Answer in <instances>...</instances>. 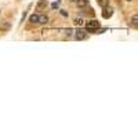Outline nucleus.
<instances>
[{
	"label": "nucleus",
	"mask_w": 138,
	"mask_h": 138,
	"mask_svg": "<svg viewBox=\"0 0 138 138\" xmlns=\"http://www.w3.org/2000/svg\"><path fill=\"white\" fill-rule=\"evenodd\" d=\"M131 22H133L131 25H134V28H137V22H138V15H137V14L131 18Z\"/></svg>",
	"instance_id": "11"
},
{
	"label": "nucleus",
	"mask_w": 138,
	"mask_h": 138,
	"mask_svg": "<svg viewBox=\"0 0 138 138\" xmlns=\"http://www.w3.org/2000/svg\"><path fill=\"white\" fill-rule=\"evenodd\" d=\"M58 7H59V2H54V3H52V4H51V9H58Z\"/></svg>",
	"instance_id": "13"
},
{
	"label": "nucleus",
	"mask_w": 138,
	"mask_h": 138,
	"mask_svg": "<svg viewBox=\"0 0 138 138\" xmlns=\"http://www.w3.org/2000/svg\"><path fill=\"white\" fill-rule=\"evenodd\" d=\"M84 22H86V21H84L83 18H76L75 19V25H78V26H83Z\"/></svg>",
	"instance_id": "8"
},
{
	"label": "nucleus",
	"mask_w": 138,
	"mask_h": 138,
	"mask_svg": "<svg viewBox=\"0 0 138 138\" xmlns=\"http://www.w3.org/2000/svg\"><path fill=\"white\" fill-rule=\"evenodd\" d=\"M46 6H47V0H40L39 4H37V11H40L42 9H44Z\"/></svg>",
	"instance_id": "6"
},
{
	"label": "nucleus",
	"mask_w": 138,
	"mask_h": 138,
	"mask_svg": "<svg viewBox=\"0 0 138 138\" xmlns=\"http://www.w3.org/2000/svg\"><path fill=\"white\" fill-rule=\"evenodd\" d=\"M84 24H86V29H97V28H99V22L97 19H90V21Z\"/></svg>",
	"instance_id": "1"
},
{
	"label": "nucleus",
	"mask_w": 138,
	"mask_h": 138,
	"mask_svg": "<svg viewBox=\"0 0 138 138\" xmlns=\"http://www.w3.org/2000/svg\"><path fill=\"white\" fill-rule=\"evenodd\" d=\"M47 22H48V17H47V15H39L37 24H47Z\"/></svg>",
	"instance_id": "5"
},
{
	"label": "nucleus",
	"mask_w": 138,
	"mask_h": 138,
	"mask_svg": "<svg viewBox=\"0 0 138 138\" xmlns=\"http://www.w3.org/2000/svg\"><path fill=\"white\" fill-rule=\"evenodd\" d=\"M128 2H130V0H128Z\"/></svg>",
	"instance_id": "16"
},
{
	"label": "nucleus",
	"mask_w": 138,
	"mask_h": 138,
	"mask_svg": "<svg viewBox=\"0 0 138 138\" xmlns=\"http://www.w3.org/2000/svg\"><path fill=\"white\" fill-rule=\"evenodd\" d=\"M72 33H73V30H72L71 28H68V29H65V35H66V36H72Z\"/></svg>",
	"instance_id": "12"
},
{
	"label": "nucleus",
	"mask_w": 138,
	"mask_h": 138,
	"mask_svg": "<svg viewBox=\"0 0 138 138\" xmlns=\"http://www.w3.org/2000/svg\"><path fill=\"white\" fill-rule=\"evenodd\" d=\"M37 19H39V15H37V14H32L30 17H29V22H32V24H37Z\"/></svg>",
	"instance_id": "7"
},
{
	"label": "nucleus",
	"mask_w": 138,
	"mask_h": 138,
	"mask_svg": "<svg viewBox=\"0 0 138 138\" xmlns=\"http://www.w3.org/2000/svg\"><path fill=\"white\" fill-rule=\"evenodd\" d=\"M75 37H76V40H84L86 39V30L84 29H82V28H79L78 30L75 32Z\"/></svg>",
	"instance_id": "2"
},
{
	"label": "nucleus",
	"mask_w": 138,
	"mask_h": 138,
	"mask_svg": "<svg viewBox=\"0 0 138 138\" xmlns=\"http://www.w3.org/2000/svg\"><path fill=\"white\" fill-rule=\"evenodd\" d=\"M102 9H104V10H102V17H104V18H106V19H108V18H111V17H112V14H113V9H112V7L109 9V7L106 6V7H102Z\"/></svg>",
	"instance_id": "3"
},
{
	"label": "nucleus",
	"mask_w": 138,
	"mask_h": 138,
	"mask_svg": "<svg viewBox=\"0 0 138 138\" xmlns=\"http://www.w3.org/2000/svg\"><path fill=\"white\" fill-rule=\"evenodd\" d=\"M98 4L99 7H106L109 6V0H98Z\"/></svg>",
	"instance_id": "9"
},
{
	"label": "nucleus",
	"mask_w": 138,
	"mask_h": 138,
	"mask_svg": "<svg viewBox=\"0 0 138 138\" xmlns=\"http://www.w3.org/2000/svg\"><path fill=\"white\" fill-rule=\"evenodd\" d=\"M59 13H61V15H62V17H66L68 18V13L65 10H59Z\"/></svg>",
	"instance_id": "14"
},
{
	"label": "nucleus",
	"mask_w": 138,
	"mask_h": 138,
	"mask_svg": "<svg viewBox=\"0 0 138 138\" xmlns=\"http://www.w3.org/2000/svg\"><path fill=\"white\" fill-rule=\"evenodd\" d=\"M10 28H11V24L6 21V24H4V25H2V26H0V29H2V30H9Z\"/></svg>",
	"instance_id": "10"
},
{
	"label": "nucleus",
	"mask_w": 138,
	"mask_h": 138,
	"mask_svg": "<svg viewBox=\"0 0 138 138\" xmlns=\"http://www.w3.org/2000/svg\"><path fill=\"white\" fill-rule=\"evenodd\" d=\"M72 2H75V0H72Z\"/></svg>",
	"instance_id": "15"
},
{
	"label": "nucleus",
	"mask_w": 138,
	"mask_h": 138,
	"mask_svg": "<svg viewBox=\"0 0 138 138\" xmlns=\"http://www.w3.org/2000/svg\"><path fill=\"white\" fill-rule=\"evenodd\" d=\"M78 3V7L79 9H84V7L88 6V0H75Z\"/></svg>",
	"instance_id": "4"
}]
</instances>
